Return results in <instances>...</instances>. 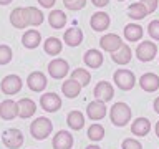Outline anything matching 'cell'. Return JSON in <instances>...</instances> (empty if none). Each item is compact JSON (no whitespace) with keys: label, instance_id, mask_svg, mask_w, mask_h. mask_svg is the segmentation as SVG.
I'll return each mask as SVG.
<instances>
[{"label":"cell","instance_id":"1","mask_svg":"<svg viewBox=\"0 0 159 149\" xmlns=\"http://www.w3.org/2000/svg\"><path fill=\"white\" fill-rule=\"evenodd\" d=\"M131 116H133L131 108L126 103H121V101L114 103L111 106V109H109V119H111V123L114 126H119V128L126 126L131 121Z\"/></svg>","mask_w":159,"mask_h":149},{"label":"cell","instance_id":"2","mask_svg":"<svg viewBox=\"0 0 159 149\" xmlns=\"http://www.w3.org/2000/svg\"><path fill=\"white\" fill-rule=\"evenodd\" d=\"M52 131H53V123L45 116H40L37 119H33V123L30 124V134H32L35 139H38V141L47 139L50 134H52Z\"/></svg>","mask_w":159,"mask_h":149},{"label":"cell","instance_id":"3","mask_svg":"<svg viewBox=\"0 0 159 149\" xmlns=\"http://www.w3.org/2000/svg\"><path fill=\"white\" fill-rule=\"evenodd\" d=\"M113 79L116 83V86L123 91H129L136 84V76L131 70H116L113 74Z\"/></svg>","mask_w":159,"mask_h":149},{"label":"cell","instance_id":"4","mask_svg":"<svg viewBox=\"0 0 159 149\" xmlns=\"http://www.w3.org/2000/svg\"><path fill=\"white\" fill-rule=\"evenodd\" d=\"M2 142L7 149H20L23 146V134L17 128H10L3 133Z\"/></svg>","mask_w":159,"mask_h":149},{"label":"cell","instance_id":"5","mask_svg":"<svg viewBox=\"0 0 159 149\" xmlns=\"http://www.w3.org/2000/svg\"><path fill=\"white\" fill-rule=\"evenodd\" d=\"M22 86H23V81L18 74H7V76L2 79V83H0V89H2V93L7 94V96L17 94L20 89H22Z\"/></svg>","mask_w":159,"mask_h":149},{"label":"cell","instance_id":"6","mask_svg":"<svg viewBox=\"0 0 159 149\" xmlns=\"http://www.w3.org/2000/svg\"><path fill=\"white\" fill-rule=\"evenodd\" d=\"M70 71V65L63 58H55L48 63V73L53 79H63Z\"/></svg>","mask_w":159,"mask_h":149},{"label":"cell","instance_id":"7","mask_svg":"<svg viewBox=\"0 0 159 149\" xmlns=\"http://www.w3.org/2000/svg\"><path fill=\"white\" fill-rule=\"evenodd\" d=\"M156 55H157L156 43L149 42V40L141 42L136 48V56L141 60V61H152V60L156 58Z\"/></svg>","mask_w":159,"mask_h":149},{"label":"cell","instance_id":"8","mask_svg":"<svg viewBox=\"0 0 159 149\" xmlns=\"http://www.w3.org/2000/svg\"><path fill=\"white\" fill-rule=\"evenodd\" d=\"M123 45L124 43H123L121 37L116 35V33H106V35H103V37H101V40H99V47H101L104 52H109V53L118 52Z\"/></svg>","mask_w":159,"mask_h":149},{"label":"cell","instance_id":"9","mask_svg":"<svg viewBox=\"0 0 159 149\" xmlns=\"http://www.w3.org/2000/svg\"><path fill=\"white\" fill-rule=\"evenodd\" d=\"M40 106L47 113H57L61 108V98L57 93H45L43 96H40Z\"/></svg>","mask_w":159,"mask_h":149},{"label":"cell","instance_id":"10","mask_svg":"<svg viewBox=\"0 0 159 149\" xmlns=\"http://www.w3.org/2000/svg\"><path fill=\"white\" fill-rule=\"evenodd\" d=\"M86 114L91 121H101L106 116V103L99 101V99H94V101H91L88 104Z\"/></svg>","mask_w":159,"mask_h":149},{"label":"cell","instance_id":"11","mask_svg":"<svg viewBox=\"0 0 159 149\" xmlns=\"http://www.w3.org/2000/svg\"><path fill=\"white\" fill-rule=\"evenodd\" d=\"M47 76L42 73V71H33V73H30L28 74V78H27V86L32 89V91L35 93H40V91H43L45 88H47Z\"/></svg>","mask_w":159,"mask_h":149},{"label":"cell","instance_id":"12","mask_svg":"<svg viewBox=\"0 0 159 149\" xmlns=\"http://www.w3.org/2000/svg\"><path fill=\"white\" fill-rule=\"evenodd\" d=\"M73 136L70 134L66 129H61L53 136V142L52 146L53 149H71L73 147Z\"/></svg>","mask_w":159,"mask_h":149},{"label":"cell","instance_id":"13","mask_svg":"<svg viewBox=\"0 0 159 149\" xmlns=\"http://www.w3.org/2000/svg\"><path fill=\"white\" fill-rule=\"evenodd\" d=\"M94 98L99 99V101H103V103H108V101H111L113 96H114V89L111 86V83H108V81H99L96 86H94Z\"/></svg>","mask_w":159,"mask_h":149},{"label":"cell","instance_id":"14","mask_svg":"<svg viewBox=\"0 0 159 149\" xmlns=\"http://www.w3.org/2000/svg\"><path fill=\"white\" fill-rule=\"evenodd\" d=\"M17 106H18V118H22V119H28L37 113V103L30 98L18 99Z\"/></svg>","mask_w":159,"mask_h":149},{"label":"cell","instance_id":"15","mask_svg":"<svg viewBox=\"0 0 159 149\" xmlns=\"http://www.w3.org/2000/svg\"><path fill=\"white\" fill-rule=\"evenodd\" d=\"M18 116V106L17 101L13 99H3L0 103V118L5 119V121H10V119Z\"/></svg>","mask_w":159,"mask_h":149},{"label":"cell","instance_id":"16","mask_svg":"<svg viewBox=\"0 0 159 149\" xmlns=\"http://www.w3.org/2000/svg\"><path fill=\"white\" fill-rule=\"evenodd\" d=\"M109 22L111 20H109V15L106 12H96L89 18V25H91V28L94 32H104V30H108Z\"/></svg>","mask_w":159,"mask_h":149},{"label":"cell","instance_id":"17","mask_svg":"<svg viewBox=\"0 0 159 149\" xmlns=\"http://www.w3.org/2000/svg\"><path fill=\"white\" fill-rule=\"evenodd\" d=\"M139 86L146 93H154L156 89H159V76L156 73H144L139 78Z\"/></svg>","mask_w":159,"mask_h":149},{"label":"cell","instance_id":"18","mask_svg":"<svg viewBox=\"0 0 159 149\" xmlns=\"http://www.w3.org/2000/svg\"><path fill=\"white\" fill-rule=\"evenodd\" d=\"M83 61H84V65H86L88 68L96 70V68H99V66L103 65L104 58H103V55H101V52H99V50H94V48H91V50H88V52L84 53Z\"/></svg>","mask_w":159,"mask_h":149},{"label":"cell","instance_id":"19","mask_svg":"<svg viewBox=\"0 0 159 149\" xmlns=\"http://www.w3.org/2000/svg\"><path fill=\"white\" fill-rule=\"evenodd\" d=\"M151 131V123H149L148 118H136L131 124V133L134 136H146V134Z\"/></svg>","mask_w":159,"mask_h":149},{"label":"cell","instance_id":"20","mask_svg":"<svg viewBox=\"0 0 159 149\" xmlns=\"http://www.w3.org/2000/svg\"><path fill=\"white\" fill-rule=\"evenodd\" d=\"M25 13V20H27V25H32V27H38V25L43 23V13L40 12L37 7H27L23 8Z\"/></svg>","mask_w":159,"mask_h":149},{"label":"cell","instance_id":"21","mask_svg":"<svg viewBox=\"0 0 159 149\" xmlns=\"http://www.w3.org/2000/svg\"><path fill=\"white\" fill-rule=\"evenodd\" d=\"M40 42H42V35H40L38 30H27V32L23 33V37H22L23 47L30 48V50L37 48L40 45Z\"/></svg>","mask_w":159,"mask_h":149},{"label":"cell","instance_id":"22","mask_svg":"<svg viewBox=\"0 0 159 149\" xmlns=\"http://www.w3.org/2000/svg\"><path fill=\"white\" fill-rule=\"evenodd\" d=\"M63 40H65V43H66L68 47H78V45L83 42V32L76 27L68 28L63 35Z\"/></svg>","mask_w":159,"mask_h":149},{"label":"cell","instance_id":"23","mask_svg":"<svg viewBox=\"0 0 159 149\" xmlns=\"http://www.w3.org/2000/svg\"><path fill=\"white\" fill-rule=\"evenodd\" d=\"M143 33H144V30L138 23H128L124 27V38L128 42H139L143 38Z\"/></svg>","mask_w":159,"mask_h":149},{"label":"cell","instance_id":"24","mask_svg":"<svg viewBox=\"0 0 159 149\" xmlns=\"http://www.w3.org/2000/svg\"><path fill=\"white\" fill-rule=\"evenodd\" d=\"M66 13L63 12V10H52L48 15V23H50V27H53V28H63L65 25H66Z\"/></svg>","mask_w":159,"mask_h":149},{"label":"cell","instance_id":"25","mask_svg":"<svg viewBox=\"0 0 159 149\" xmlns=\"http://www.w3.org/2000/svg\"><path fill=\"white\" fill-rule=\"evenodd\" d=\"M43 50H45V53L50 55V56H57V55L61 53V50H63V43L60 42L58 38H55V37H50L45 40V43H43Z\"/></svg>","mask_w":159,"mask_h":149},{"label":"cell","instance_id":"26","mask_svg":"<svg viewBox=\"0 0 159 149\" xmlns=\"http://www.w3.org/2000/svg\"><path fill=\"white\" fill-rule=\"evenodd\" d=\"M113 61L114 63H118V65H128L129 61H131V56H133V53H131V48L128 47L126 43L123 45L121 48L118 50V52H114L113 55Z\"/></svg>","mask_w":159,"mask_h":149},{"label":"cell","instance_id":"27","mask_svg":"<svg viewBox=\"0 0 159 149\" xmlns=\"http://www.w3.org/2000/svg\"><path fill=\"white\" fill-rule=\"evenodd\" d=\"M81 84H80L78 81H75V79H66L63 84H61V91H63V94L66 98H76L78 94H80V91H81Z\"/></svg>","mask_w":159,"mask_h":149},{"label":"cell","instance_id":"28","mask_svg":"<svg viewBox=\"0 0 159 149\" xmlns=\"http://www.w3.org/2000/svg\"><path fill=\"white\" fill-rule=\"evenodd\" d=\"M10 23L15 28H27V20H25V13H23V7H17L12 10L10 13Z\"/></svg>","mask_w":159,"mask_h":149},{"label":"cell","instance_id":"29","mask_svg":"<svg viewBox=\"0 0 159 149\" xmlns=\"http://www.w3.org/2000/svg\"><path fill=\"white\" fill-rule=\"evenodd\" d=\"M66 123L68 126L75 129V131H80L83 126H84V116L80 111H76V109H73V111L68 113V118H66Z\"/></svg>","mask_w":159,"mask_h":149},{"label":"cell","instance_id":"30","mask_svg":"<svg viewBox=\"0 0 159 149\" xmlns=\"http://www.w3.org/2000/svg\"><path fill=\"white\" fill-rule=\"evenodd\" d=\"M71 79L78 81L81 86H88L89 81H91V73H89L88 70H84V68H76V70L71 71Z\"/></svg>","mask_w":159,"mask_h":149},{"label":"cell","instance_id":"31","mask_svg":"<svg viewBox=\"0 0 159 149\" xmlns=\"http://www.w3.org/2000/svg\"><path fill=\"white\" fill-rule=\"evenodd\" d=\"M128 15L133 20H141L148 15V12H146V8L143 7V3L139 2V3H131L129 5L128 7Z\"/></svg>","mask_w":159,"mask_h":149},{"label":"cell","instance_id":"32","mask_svg":"<svg viewBox=\"0 0 159 149\" xmlns=\"http://www.w3.org/2000/svg\"><path fill=\"white\" fill-rule=\"evenodd\" d=\"M88 138L91 141H101L104 138V128L98 123H93L91 126L88 128Z\"/></svg>","mask_w":159,"mask_h":149},{"label":"cell","instance_id":"33","mask_svg":"<svg viewBox=\"0 0 159 149\" xmlns=\"http://www.w3.org/2000/svg\"><path fill=\"white\" fill-rule=\"evenodd\" d=\"M13 58L12 48L8 45H0V65H8Z\"/></svg>","mask_w":159,"mask_h":149},{"label":"cell","instance_id":"34","mask_svg":"<svg viewBox=\"0 0 159 149\" xmlns=\"http://www.w3.org/2000/svg\"><path fill=\"white\" fill-rule=\"evenodd\" d=\"M148 33H149V37H151V38H154V40H157V42H159V20H152V22H149Z\"/></svg>","mask_w":159,"mask_h":149},{"label":"cell","instance_id":"35","mask_svg":"<svg viewBox=\"0 0 159 149\" xmlns=\"http://www.w3.org/2000/svg\"><path fill=\"white\" fill-rule=\"evenodd\" d=\"M121 149H143V144L139 142L138 139L128 138V139H124V141H123Z\"/></svg>","mask_w":159,"mask_h":149},{"label":"cell","instance_id":"36","mask_svg":"<svg viewBox=\"0 0 159 149\" xmlns=\"http://www.w3.org/2000/svg\"><path fill=\"white\" fill-rule=\"evenodd\" d=\"M141 3H143V7L146 8V12H148V13H152L154 10L157 8L159 0H141Z\"/></svg>","mask_w":159,"mask_h":149},{"label":"cell","instance_id":"37","mask_svg":"<svg viewBox=\"0 0 159 149\" xmlns=\"http://www.w3.org/2000/svg\"><path fill=\"white\" fill-rule=\"evenodd\" d=\"M84 5H86V0H71V2L65 3V7L68 10H80V8H83Z\"/></svg>","mask_w":159,"mask_h":149},{"label":"cell","instance_id":"38","mask_svg":"<svg viewBox=\"0 0 159 149\" xmlns=\"http://www.w3.org/2000/svg\"><path fill=\"white\" fill-rule=\"evenodd\" d=\"M55 2H57V0H38V3L42 5V7H45V8H52L55 5Z\"/></svg>","mask_w":159,"mask_h":149},{"label":"cell","instance_id":"39","mask_svg":"<svg viewBox=\"0 0 159 149\" xmlns=\"http://www.w3.org/2000/svg\"><path fill=\"white\" fill-rule=\"evenodd\" d=\"M94 7H98V8H103V7H106V5L109 3V0H91Z\"/></svg>","mask_w":159,"mask_h":149},{"label":"cell","instance_id":"40","mask_svg":"<svg viewBox=\"0 0 159 149\" xmlns=\"http://www.w3.org/2000/svg\"><path fill=\"white\" fill-rule=\"evenodd\" d=\"M152 106H154V111H156L157 114H159V96L154 99V103H152Z\"/></svg>","mask_w":159,"mask_h":149},{"label":"cell","instance_id":"41","mask_svg":"<svg viewBox=\"0 0 159 149\" xmlns=\"http://www.w3.org/2000/svg\"><path fill=\"white\" fill-rule=\"evenodd\" d=\"M13 0H0V5H8V3H12Z\"/></svg>","mask_w":159,"mask_h":149},{"label":"cell","instance_id":"42","mask_svg":"<svg viewBox=\"0 0 159 149\" xmlns=\"http://www.w3.org/2000/svg\"><path fill=\"white\" fill-rule=\"evenodd\" d=\"M84 149H101V147H99V146H94V144H89V146H86Z\"/></svg>","mask_w":159,"mask_h":149},{"label":"cell","instance_id":"43","mask_svg":"<svg viewBox=\"0 0 159 149\" xmlns=\"http://www.w3.org/2000/svg\"><path fill=\"white\" fill-rule=\"evenodd\" d=\"M156 136L159 138V121L156 123Z\"/></svg>","mask_w":159,"mask_h":149},{"label":"cell","instance_id":"44","mask_svg":"<svg viewBox=\"0 0 159 149\" xmlns=\"http://www.w3.org/2000/svg\"><path fill=\"white\" fill-rule=\"evenodd\" d=\"M68 2H71V0H63V3H68Z\"/></svg>","mask_w":159,"mask_h":149},{"label":"cell","instance_id":"45","mask_svg":"<svg viewBox=\"0 0 159 149\" xmlns=\"http://www.w3.org/2000/svg\"><path fill=\"white\" fill-rule=\"evenodd\" d=\"M118 2H123V0H118Z\"/></svg>","mask_w":159,"mask_h":149}]
</instances>
